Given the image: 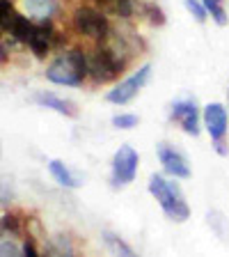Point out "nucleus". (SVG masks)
Returning <instances> with one entry per match:
<instances>
[{"mask_svg":"<svg viewBox=\"0 0 229 257\" xmlns=\"http://www.w3.org/2000/svg\"><path fill=\"white\" fill-rule=\"evenodd\" d=\"M147 188H149V193L154 195V200L160 204L163 214H165L170 220H174V223H183V220H188V216H190V207H188L186 195H183V191L179 188V184L170 182V179H165L163 175L154 172V175L149 177Z\"/></svg>","mask_w":229,"mask_h":257,"instance_id":"nucleus-1","label":"nucleus"},{"mask_svg":"<svg viewBox=\"0 0 229 257\" xmlns=\"http://www.w3.org/2000/svg\"><path fill=\"white\" fill-rule=\"evenodd\" d=\"M90 74V62L80 51H69L48 64L46 78L55 85H80Z\"/></svg>","mask_w":229,"mask_h":257,"instance_id":"nucleus-2","label":"nucleus"},{"mask_svg":"<svg viewBox=\"0 0 229 257\" xmlns=\"http://www.w3.org/2000/svg\"><path fill=\"white\" fill-rule=\"evenodd\" d=\"M138 163H140L138 152L131 145H122L112 156V166H110L112 188H124L133 182L135 175H138Z\"/></svg>","mask_w":229,"mask_h":257,"instance_id":"nucleus-3","label":"nucleus"},{"mask_svg":"<svg viewBox=\"0 0 229 257\" xmlns=\"http://www.w3.org/2000/svg\"><path fill=\"white\" fill-rule=\"evenodd\" d=\"M151 76V64H142L135 74H131L128 78H124L117 87H112V92H108L106 99L115 106H126L128 101H133L138 92L147 85V80Z\"/></svg>","mask_w":229,"mask_h":257,"instance_id":"nucleus-4","label":"nucleus"},{"mask_svg":"<svg viewBox=\"0 0 229 257\" xmlns=\"http://www.w3.org/2000/svg\"><path fill=\"white\" fill-rule=\"evenodd\" d=\"M204 126H206L208 136L215 145V152L220 156H227V145H224V136H227V110H224L222 103H208L202 112Z\"/></svg>","mask_w":229,"mask_h":257,"instance_id":"nucleus-5","label":"nucleus"},{"mask_svg":"<svg viewBox=\"0 0 229 257\" xmlns=\"http://www.w3.org/2000/svg\"><path fill=\"white\" fill-rule=\"evenodd\" d=\"M74 28L78 35H85L90 39H103L108 35V19L101 12L92 10V7H78L74 12Z\"/></svg>","mask_w":229,"mask_h":257,"instance_id":"nucleus-6","label":"nucleus"},{"mask_svg":"<svg viewBox=\"0 0 229 257\" xmlns=\"http://www.w3.org/2000/svg\"><path fill=\"white\" fill-rule=\"evenodd\" d=\"M87 62H90V74L96 83H108L122 69V62L117 60V55L108 48H96Z\"/></svg>","mask_w":229,"mask_h":257,"instance_id":"nucleus-7","label":"nucleus"},{"mask_svg":"<svg viewBox=\"0 0 229 257\" xmlns=\"http://www.w3.org/2000/svg\"><path fill=\"white\" fill-rule=\"evenodd\" d=\"M156 154H158L163 170L170 177H174V179H188L190 177V163H188V159L176 147H172L167 143H160L156 147Z\"/></svg>","mask_w":229,"mask_h":257,"instance_id":"nucleus-8","label":"nucleus"},{"mask_svg":"<svg viewBox=\"0 0 229 257\" xmlns=\"http://www.w3.org/2000/svg\"><path fill=\"white\" fill-rule=\"evenodd\" d=\"M172 119L183 128V134L197 136L199 134V110L195 101L183 99V101H174L172 106Z\"/></svg>","mask_w":229,"mask_h":257,"instance_id":"nucleus-9","label":"nucleus"},{"mask_svg":"<svg viewBox=\"0 0 229 257\" xmlns=\"http://www.w3.org/2000/svg\"><path fill=\"white\" fill-rule=\"evenodd\" d=\"M32 101L44 106V108H48V110L60 112L64 117H76V115H78V108H76L74 101L60 99L58 94H51V92H35V94H32Z\"/></svg>","mask_w":229,"mask_h":257,"instance_id":"nucleus-10","label":"nucleus"},{"mask_svg":"<svg viewBox=\"0 0 229 257\" xmlns=\"http://www.w3.org/2000/svg\"><path fill=\"white\" fill-rule=\"evenodd\" d=\"M48 170H51L53 179L60 184V186H64V188H78V186H83V179H80V177L76 175V172L71 170L64 161H60V159L48 161Z\"/></svg>","mask_w":229,"mask_h":257,"instance_id":"nucleus-11","label":"nucleus"},{"mask_svg":"<svg viewBox=\"0 0 229 257\" xmlns=\"http://www.w3.org/2000/svg\"><path fill=\"white\" fill-rule=\"evenodd\" d=\"M28 46L32 48V53H35V58H46L48 48H51V26H48V21H39L37 28H35V35H32L30 44Z\"/></svg>","mask_w":229,"mask_h":257,"instance_id":"nucleus-12","label":"nucleus"},{"mask_svg":"<svg viewBox=\"0 0 229 257\" xmlns=\"http://www.w3.org/2000/svg\"><path fill=\"white\" fill-rule=\"evenodd\" d=\"M44 257H76L74 243L69 241V236H64V234L51 236L48 243H46V252H44Z\"/></svg>","mask_w":229,"mask_h":257,"instance_id":"nucleus-13","label":"nucleus"},{"mask_svg":"<svg viewBox=\"0 0 229 257\" xmlns=\"http://www.w3.org/2000/svg\"><path fill=\"white\" fill-rule=\"evenodd\" d=\"M23 7H26L28 16L39 19V21H48V19H51V14L55 12V3H53V0H23Z\"/></svg>","mask_w":229,"mask_h":257,"instance_id":"nucleus-14","label":"nucleus"},{"mask_svg":"<svg viewBox=\"0 0 229 257\" xmlns=\"http://www.w3.org/2000/svg\"><path fill=\"white\" fill-rule=\"evenodd\" d=\"M35 28H37V23H32L30 19H26L23 14H19V16H16V21L12 23V28H10L7 32H10L12 37L19 39V42L30 44L32 35H35Z\"/></svg>","mask_w":229,"mask_h":257,"instance_id":"nucleus-15","label":"nucleus"},{"mask_svg":"<svg viewBox=\"0 0 229 257\" xmlns=\"http://www.w3.org/2000/svg\"><path fill=\"white\" fill-rule=\"evenodd\" d=\"M103 241H106V246L110 248V252L115 257H138L135 250L128 246L124 239H119L117 234H112V232H103Z\"/></svg>","mask_w":229,"mask_h":257,"instance_id":"nucleus-16","label":"nucleus"},{"mask_svg":"<svg viewBox=\"0 0 229 257\" xmlns=\"http://www.w3.org/2000/svg\"><path fill=\"white\" fill-rule=\"evenodd\" d=\"M204 7H206V12L211 14V19H213L218 26H224L227 23V10H224V0H202Z\"/></svg>","mask_w":229,"mask_h":257,"instance_id":"nucleus-17","label":"nucleus"},{"mask_svg":"<svg viewBox=\"0 0 229 257\" xmlns=\"http://www.w3.org/2000/svg\"><path fill=\"white\" fill-rule=\"evenodd\" d=\"M138 122H140V117L138 115H133V112H119V115L112 117V126L122 128V131H128V128L138 126Z\"/></svg>","mask_w":229,"mask_h":257,"instance_id":"nucleus-18","label":"nucleus"},{"mask_svg":"<svg viewBox=\"0 0 229 257\" xmlns=\"http://www.w3.org/2000/svg\"><path fill=\"white\" fill-rule=\"evenodd\" d=\"M0 12H3V30H10L12 23L16 21V16H19V12H14V7H12L10 0H0Z\"/></svg>","mask_w":229,"mask_h":257,"instance_id":"nucleus-19","label":"nucleus"},{"mask_svg":"<svg viewBox=\"0 0 229 257\" xmlns=\"http://www.w3.org/2000/svg\"><path fill=\"white\" fill-rule=\"evenodd\" d=\"M183 5H186V10L190 12V14L195 16L199 23L206 21V14H208V12H206V7H204L202 0H183Z\"/></svg>","mask_w":229,"mask_h":257,"instance_id":"nucleus-20","label":"nucleus"},{"mask_svg":"<svg viewBox=\"0 0 229 257\" xmlns=\"http://www.w3.org/2000/svg\"><path fill=\"white\" fill-rule=\"evenodd\" d=\"M0 257H23V248H19L16 241L5 236V239L0 241Z\"/></svg>","mask_w":229,"mask_h":257,"instance_id":"nucleus-21","label":"nucleus"},{"mask_svg":"<svg viewBox=\"0 0 229 257\" xmlns=\"http://www.w3.org/2000/svg\"><path fill=\"white\" fill-rule=\"evenodd\" d=\"M142 10H144V14H147V19H149V23H154V26H163V23H165V14H163V10H160V7L147 3Z\"/></svg>","mask_w":229,"mask_h":257,"instance_id":"nucleus-22","label":"nucleus"},{"mask_svg":"<svg viewBox=\"0 0 229 257\" xmlns=\"http://www.w3.org/2000/svg\"><path fill=\"white\" fill-rule=\"evenodd\" d=\"M10 230L12 234H19V220H16L14 214H5L3 216V232Z\"/></svg>","mask_w":229,"mask_h":257,"instance_id":"nucleus-23","label":"nucleus"},{"mask_svg":"<svg viewBox=\"0 0 229 257\" xmlns=\"http://www.w3.org/2000/svg\"><path fill=\"white\" fill-rule=\"evenodd\" d=\"M23 257H42L37 252V248H35V243H32L30 239L26 241V243H23Z\"/></svg>","mask_w":229,"mask_h":257,"instance_id":"nucleus-24","label":"nucleus"},{"mask_svg":"<svg viewBox=\"0 0 229 257\" xmlns=\"http://www.w3.org/2000/svg\"><path fill=\"white\" fill-rule=\"evenodd\" d=\"M117 12L122 16H131V0H119V3H117Z\"/></svg>","mask_w":229,"mask_h":257,"instance_id":"nucleus-25","label":"nucleus"}]
</instances>
